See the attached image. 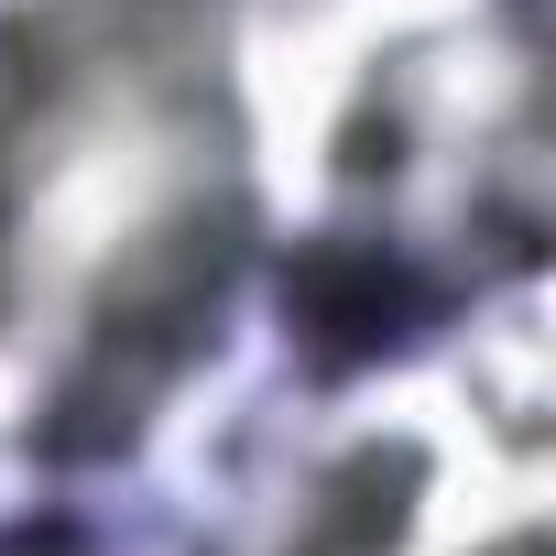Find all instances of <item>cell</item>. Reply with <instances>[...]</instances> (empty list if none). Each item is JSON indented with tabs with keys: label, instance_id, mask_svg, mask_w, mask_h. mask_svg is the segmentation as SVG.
Returning a JSON list of instances; mask_svg holds the SVG:
<instances>
[{
	"label": "cell",
	"instance_id": "obj_1",
	"mask_svg": "<svg viewBox=\"0 0 556 556\" xmlns=\"http://www.w3.org/2000/svg\"><path fill=\"white\" fill-rule=\"evenodd\" d=\"M285 306H295V328L328 350V361H371L404 317H415V285L382 262V251H306L295 262V285H285Z\"/></svg>",
	"mask_w": 556,
	"mask_h": 556
}]
</instances>
